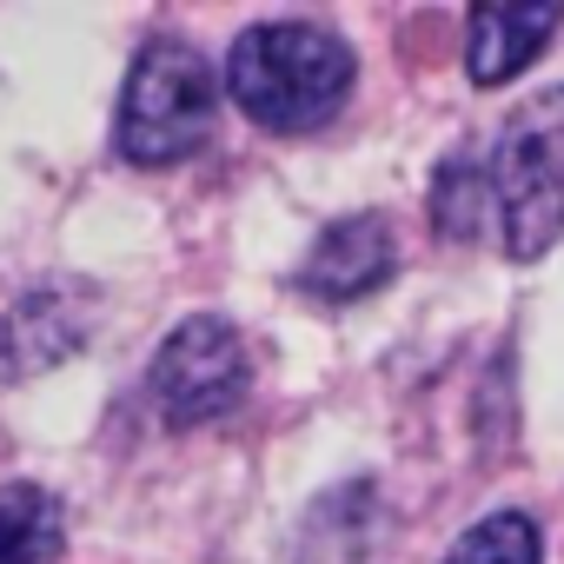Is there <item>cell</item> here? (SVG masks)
Here are the masks:
<instances>
[{
	"instance_id": "cell-1",
	"label": "cell",
	"mask_w": 564,
	"mask_h": 564,
	"mask_svg": "<svg viewBox=\"0 0 564 564\" xmlns=\"http://www.w3.org/2000/svg\"><path fill=\"white\" fill-rule=\"evenodd\" d=\"M226 94L265 133H313L352 94V47L313 21L246 28L226 54Z\"/></svg>"
},
{
	"instance_id": "cell-3",
	"label": "cell",
	"mask_w": 564,
	"mask_h": 564,
	"mask_svg": "<svg viewBox=\"0 0 564 564\" xmlns=\"http://www.w3.org/2000/svg\"><path fill=\"white\" fill-rule=\"evenodd\" d=\"M491 199L505 219V252L538 259L564 232V87L538 94L491 153Z\"/></svg>"
},
{
	"instance_id": "cell-10",
	"label": "cell",
	"mask_w": 564,
	"mask_h": 564,
	"mask_svg": "<svg viewBox=\"0 0 564 564\" xmlns=\"http://www.w3.org/2000/svg\"><path fill=\"white\" fill-rule=\"evenodd\" d=\"M445 564H544V531L524 511H491L445 551Z\"/></svg>"
},
{
	"instance_id": "cell-9",
	"label": "cell",
	"mask_w": 564,
	"mask_h": 564,
	"mask_svg": "<svg viewBox=\"0 0 564 564\" xmlns=\"http://www.w3.org/2000/svg\"><path fill=\"white\" fill-rule=\"evenodd\" d=\"M61 551V505L41 485L0 491V564H54Z\"/></svg>"
},
{
	"instance_id": "cell-2",
	"label": "cell",
	"mask_w": 564,
	"mask_h": 564,
	"mask_svg": "<svg viewBox=\"0 0 564 564\" xmlns=\"http://www.w3.org/2000/svg\"><path fill=\"white\" fill-rule=\"evenodd\" d=\"M213 120H219V87H213V67L199 61V47L147 41L133 74H127L120 113H113L120 160L173 166V160H186L213 140Z\"/></svg>"
},
{
	"instance_id": "cell-8",
	"label": "cell",
	"mask_w": 564,
	"mask_h": 564,
	"mask_svg": "<svg viewBox=\"0 0 564 564\" xmlns=\"http://www.w3.org/2000/svg\"><path fill=\"white\" fill-rule=\"evenodd\" d=\"M485 206L491 199V160L478 153H452L438 173H432V226L445 239H478L485 232Z\"/></svg>"
},
{
	"instance_id": "cell-7",
	"label": "cell",
	"mask_w": 564,
	"mask_h": 564,
	"mask_svg": "<svg viewBox=\"0 0 564 564\" xmlns=\"http://www.w3.org/2000/svg\"><path fill=\"white\" fill-rule=\"evenodd\" d=\"M564 28V8H524V0H485L471 8V34H465V74L478 87H505L518 80L544 47L551 34Z\"/></svg>"
},
{
	"instance_id": "cell-4",
	"label": "cell",
	"mask_w": 564,
	"mask_h": 564,
	"mask_svg": "<svg viewBox=\"0 0 564 564\" xmlns=\"http://www.w3.org/2000/svg\"><path fill=\"white\" fill-rule=\"evenodd\" d=\"M252 386V359H246V339L232 333V319L219 313H193L166 333V346L153 352V372H147V399L160 405L166 425H206V419H226Z\"/></svg>"
},
{
	"instance_id": "cell-5",
	"label": "cell",
	"mask_w": 564,
	"mask_h": 564,
	"mask_svg": "<svg viewBox=\"0 0 564 564\" xmlns=\"http://www.w3.org/2000/svg\"><path fill=\"white\" fill-rule=\"evenodd\" d=\"M94 333V286L80 279H47L0 313V386H21L34 372L67 366Z\"/></svg>"
},
{
	"instance_id": "cell-6",
	"label": "cell",
	"mask_w": 564,
	"mask_h": 564,
	"mask_svg": "<svg viewBox=\"0 0 564 564\" xmlns=\"http://www.w3.org/2000/svg\"><path fill=\"white\" fill-rule=\"evenodd\" d=\"M392 259H399L392 252V226L379 213H352V219H333L313 239V252L300 265V286L313 300H326V306H352V300L379 293L392 279Z\"/></svg>"
}]
</instances>
